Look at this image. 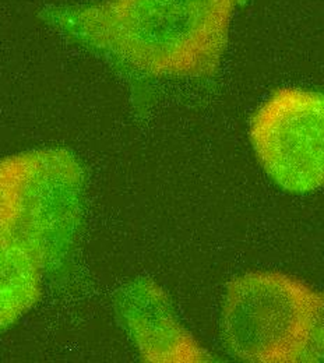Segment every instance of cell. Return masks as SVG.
Segmentation results:
<instances>
[{
	"label": "cell",
	"instance_id": "obj_4",
	"mask_svg": "<svg viewBox=\"0 0 324 363\" xmlns=\"http://www.w3.org/2000/svg\"><path fill=\"white\" fill-rule=\"evenodd\" d=\"M255 155L278 189L309 194L324 187V92L273 91L250 119Z\"/></svg>",
	"mask_w": 324,
	"mask_h": 363
},
{
	"label": "cell",
	"instance_id": "obj_5",
	"mask_svg": "<svg viewBox=\"0 0 324 363\" xmlns=\"http://www.w3.org/2000/svg\"><path fill=\"white\" fill-rule=\"evenodd\" d=\"M118 312L140 357L147 362H206L210 354L177 316L167 294L150 279L121 291Z\"/></svg>",
	"mask_w": 324,
	"mask_h": 363
},
{
	"label": "cell",
	"instance_id": "obj_2",
	"mask_svg": "<svg viewBox=\"0 0 324 363\" xmlns=\"http://www.w3.org/2000/svg\"><path fill=\"white\" fill-rule=\"evenodd\" d=\"M220 328L238 361H323L324 292L285 272H243L227 285Z\"/></svg>",
	"mask_w": 324,
	"mask_h": 363
},
{
	"label": "cell",
	"instance_id": "obj_6",
	"mask_svg": "<svg viewBox=\"0 0 324 363\" xmlns=\"http://www.w3.org/2000/svg\"><path fill=\"white\" fill-rule=\"evenodd\" d=\"M43 272L27 249L0 235V331L13 325L38 302Z\"/></svg>",
	"mask_w": 324,
	"mask_h": 363
},
{
	"label": "cell",
	"instance_id": "obj_1",
	"mask_svg": "<svg viewBox=\"0 0 324 363\" xmlns=\"http://www.w3.org/2000/svg\"><path fill=\"white\" fill-rule=\"evenodd\" d=\"M243 0H105L49 13L76 41L151 77L217 73Z\"/></svg>",
	"mask_w": 324,
	"mask_h": 363
},
{
	"label": "cell",
	"instance_id": "obj_3",
	"mask_svg": "<svg viewBox=\"0 0 324 363\" xmlns=\"http://www.w3.org/2000/svg\"><path fill=\"white\" fill-rule=\"evenodd\" d=\"M84 174L65 148L0 158V235L27 249L44 272L67 262L82 220Z\"/></svg>",
	"mask_w": 324,
	"mask_h": 363
}]
</instances>
